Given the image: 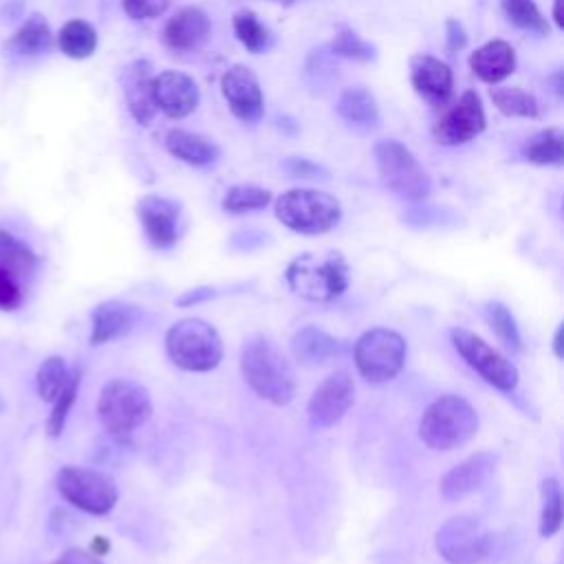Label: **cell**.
Masks as SVG:
<instances>
[{"mask_svg":"<svg viewBox=\"0 0 564 564\" xmlns=\"http://www.w3.org/2000/svg\"><path fill=\"white\" fill-rule=\"evenodd\" d=\"M240 372L249 388L273 405H286L295 392V375L284 352L264 337H253L242 346Z\"/></svg>","mask_w":564,"mask_h":564,"instance_id":"6da1fadb","label":"cell"},{"mask_svg":"<svg viewBox=\"0 0 564 564\" xmlns=\"http://www.w3.org/2000/svg\"><path fill=\"white\" fill-rule=\"evenodd\" d=\"M97 414L104 430L119 443L130 445L139 427L150 421L152 399L150 392L132 379H110L104 383L97 399Z\"/></svg>","mask_w":564,"mask_h":564,"instance_id":"7a4b0ae2","label":"cell"},{"mask_svg":"<svg viewBox=\"0 0 564 564\" xmlns=\"http://www.w3.org/2000/svg\"><path fill=\"white\" fill-rule=\"evenodd\" d=\"M284 278L295 295L326 304L348 289V264L339 251H308L289 262Z\"/></svg>","mask_w":564,"mask_h":564,"instance_id":"3957f363","label":"cell"},{"mask_svg":"<svg viewBox=\"0 0 564 564\" xmlns=\"http://www.w3.org/2000/svg\"><path fill=\"white\" fill-rule=\"evenodd\" d=\"M478 430V414L474 405L458 394H443L432 401L421 421L419 436L421 441L441 452L465 445Z\"/></svg>","mask_w":564,"mask_h":564,"instance_id":"277c9868","label":"cell"},{"mask_svg":"<svg viewBox=\"0 0 564 564\" xmlns=\"http://www.w3.org/2000/svg\"><path fill=\"white\" fill-rule=\"evenodd\" d=\"M165 350L174 366L189 372H207L223 359V339L205 319L185 317L167 328Z\"/></svg>","mask_w":564,"mask_h":564,"instance_id":"5b68a950","label":"cell"},{"mask_svg":"<svg viewBox=\"0 0 564 564\" xmlns=\"http://www.w3.org/2000/svg\"><path fill=\"white\" fill-rule=\"evenodd\" d=\"M275 216L291 231L317 236L339 223L341 205L326 192L295 187L275 198Z\"/></svg>","mask_w":564,"mask_h":564,"instance_id":"8992f818","label":"cell"},{"mask_svg":"<svg viewBox=\"0 0 564 564\" xmlns=\"http://www.w3.org/2000/svg\"><path fill=\"white\" fill-rule=\"evenodd\" d=\"M375 161L381 183L403 200H425L432 192V181L416 156L399 141H379L375 145Z\"/></svg>","mask_w":564,"mask_h":564,"instance_id":"52a82bcc","label":"cell"},{"mask_svg":"<svg viewBox=\"0 0 564 564\" xmlns=\"http://www.w3.org/2000/svg\"><path fill=\"white\" fill-rule=\"evenodd\" d=\"M55 485L66 502L90 516L110 513L119 498L115 480L108 474L90 467L66 465L57 471Z\"/></svg>","mask_w":564,"mask_h":564,"instance_id":"ba28073f","label":"cell"},{"mask_svg":"<svg viewBox=\"0 0 564 564\" xmlns=\"http://www.w3.org/2000/svg\"><path fill=\"white\" fill-rule=\"evenodd\" d=\"M359 375L370 383L394 379L405 361V339L390 328H370L352 346Z\"/></svg>","mask_w":564,"mask_h":564,"instance_id":"9c48e42d","label":"cell"},{"mask_svg":"<svg viewBox=\"0 0 564 564\" xmlns=\"http://www.w3.org/2000/svg\"><path fill=\"white\" fill-rule=\"evenodd\" d=\"M436 551L449 564H480L491 557L494 535L474 516H454L436 531Z\"/></svg>","mask_w":564,"mask_h":564,"instance_id":"30bf717a","label":"cell"},{"mask_svg":"<svg viewBox=\"0 0 564 564\" xmlns=\"http://www.w3.org/2000/svg\"><path fill=\"white\" fill-rule=\"evenodd\" d=\"M449 339L456 352L467 361V366L474 368L489 386L502 392L516 390L520 379L518 368L505 355L491 348L485 339H480L476 333L467 328H452Z\"/></svg>","mask_w":564,"mask_h":564,"instance_id":"8fae6325","label":"cell"},{"mask_svg":"<svg viewBox=\"0 0 564 564\" xmlns=\"http://www.w3.org/2000/svg\"><path fill=\"white\" fill-rule=\"evenodd\" d=\"M355 401V383L348 370H337L326 377L308 401V421L313 430L335 425Z\"/></svg>","mask_w":564,"mask_h":564,"instance_id":"7c38bea8","label":"cell"},{"mask_svg":"<svg viewBox=\"0 0 564 564\" xmlns=\"http://www.w3.org/2000/svg\"><path fill=\"white\" fill-rule=\"evenodd\" d=\"M485 110L478 93L465 90L458 101L445 110L434 126V139L441 145H460L485 130Z\"/></svg>","mask_w":564,"mask_h":564,"instance_id":"4fadbf2b","label":"cell"},{"mask_svg":"<svg viewBox=\"0 0 564 564\" xmlns=\"http://www.w3.org/2000/svg\"><path fill=\"white\" fill-rule=\"evenodd\" d=\"M220 90L236 119H240L242 123H256L262 119V88L251 68L242 64L229 66L220 79Z\"/></svg>","mask_w":564,"mask_h":564,"instance_id":"5bb4252c","label":"cell"},{"mask_svg":"<svg viewBox=\"0 0 564 564\" xmlns=\"http://www.w3.org/2000/svg\"><path fill=\"white\" fill-rule=\"evenodd\" d=\"M137 216L148 242L154 249H167L178 240V234H181L178 203L159 194H148L137 203Z\"/></svg>","mask_w":564,"mask_h":564,"instance_id":"9a60e30c","label":"cell"},{"mask_svg":"<svg viewBox=\"0 0 564 564\" xmlns=\"http://www.w3.org/2000/svg\"><path fill=\"white\" fill-rule=\"evenodd\" d=\"M196 82L178 70H163L152 77L154 106L170 119H183L198 106Z\"/></svg>","mask_w":564,"mask_h":564,"instance_id":"2e32d148","label":"cell"},{"mask_svg":"<svg viewBox=\"0 0 564 564\" xmlns=\"http://www.w3.org/2000/svg\"><path fill=\"white\" fill-rule=\"evenodd\" d=\"M498 456L494 452H476L463 463L454 465L443 478H441V496L447 502H456L474 491H478L489 474L496 467Z\"/></svg>","mask_w":564,"mask_h":564,"instance_id":"e0dca14e","label":"cell"},{"mask_svg":"<svg viewBox=\"0 0 564 564\" xmlns=\"http://www.w3.org/2000/svg\"><path fill=\"white\" fill-rule=\"evenodd\" d=\"M212 33L207 13L198 7L178 9L163 26V42L167 48L178 53H192L205 46Z\"/></svg>","mask_w":564,"mask_h":564,"instance_id":"ac0fdd59","label":"cell"},{"mask_svg":"<svg viewBox=\"0 0 564 564\" xmlns=\"http://www.w3.org/2000/svg\"><path fill=\"white\" fill-rule=\"evenodd\" d=\"M410 82L416 95H421L432 106H443L449 99L454 86L449 66L425 53L410 57Z\"/></svg>","mask_w":564,"mask_h":564,"instance_id":"d6986e66","label":"cell"},{"mask_svg":"<svg viewBox=\"0 0 564 564\" xmlns=\"http://www.w3.org/2000/svg\"><path fill=\"white\" fill-rule=\"evenodd\" d=\"M121 88L132 119L148 126L154 119L156 106L152 99V64L137 59L121 70Z\"/></svg>","mask_w":564,"mask_h":564,"instance_id":"ffe728a7","label":"cell"},{"mask_svg":"<svg viewBox=\"0 0 564 564\" xmlns=\"http://www.w3.org/2000/svg\"><path fill=\"white\" fill-rule=\"evenodd\" d=\"M137 315V306L119 300H106L97 304L90 313V344L101 346L112 339H119L134 326Z\"/></svg>","mask_w":564,"mask_h":564,"instance_id":"44dd1931","label":"cell"},{"mask_svg":"<svg viewBox=\"0 0 564 564\" xmlns=\"http://www.w3.org/2000/svg\"><path fill=\"white\" fill-rule=\"evenodd\" d=\"M346 350V341L337 339L335 335L317 328V326H302L291 337V352L297 364L302 366H319L333 357H339Z\"/></svg>","mask_w":564,"mask_h":564,"instance_id":"7402d4cb","label":"cell"},{"mask_svg":"<svg viewBox=\"0 0 564 564\" xmlns=\"http://www.w3.org/2000/svg\"><path fill=\"white\" fill-rule=\"evenodd\" d=\"M469 68L485 84H498L516 70V51L505 40H491L469 55Z\"/></svg>","mask_w":564,"mask_h":564,"instance_id":"603a6c76","label":"cell"},{"mask_svg":"<svg viewBox=\"0 0 564 564\" xmlns=\"http://www.w3.org/2000/svg\"><path fill=\"white\" fill-rule=\"evenodd\" d=\"M165 148L172 156L194 167L214 165L220 156V150L212 139L196 132H187L183 128H172L165 134Z\"/></svg>","mask_w":564,"mask_h":564,"instance_id":"cb8c5ba5","label":"cell"},{"mask_svg":"<svg viewBox=\"0 0 564 564\" xmlns=\"http://www.w3.org/2000/svg\"><path fill=\"white\" fill-rule=\"evenodd\" d=\"M53 46V33L51 26L46 22L44 15L33 13L29 15L13 35H9V40L4 42V51L20 55V57H33V55H42Z\"/></svg>","mask_w":564,"mask_h":564,"instance_id":"d4e9b609","label":"cell"},{"mask_svg":"<svg viewBox=\"0 0 564 564\" xmlns=\"http://www.w3.org/2000/svg\"><path fill=\"white\" fill-rule=\"evenodd\" d=\"M339 117L355 128H375L379 123V106L372 93L364 86L346 88L337 99Z\"/></svg>","mask_w":564,"mask_h":564,"instance_id":"484cf974","label":"cell"},{"mask_svg":"<svg viewBox=\"0 0 564 564\" xmlns=\"http://www.w3.org/2000/svg\"><path fill=\"white\" fill-rule=\"evenodd\" d=\"M0 269L11 273L22 284L31 280L37 271L35 251L4 229H0Z\"/></svg>","mask_w":564,"mask_h":564,"instance_id":"4316f807","label":"cell"},{"mask_svg":"<svg viewBox=\"0 0 564 564\" xmlns=\"http://www.w3.org/2000/svg\"><path fill=\"white\" fill-rule=\"evenodd\" d=\"M522 156L535 165H562L564 161V134L560 128H546L535 132L522 145Z\"/></svg>","mask_w":564,"mask_h":564,"instance_id":"83f0119b","label":"cell"},{"mask_svg":"<svg viewBox=\"0 0 564 564\" xmlns=\"http://www.w3.org/2000/svg\"><path fill=\"white\" fill-rule=\"evenodd\" d=\"M57 46L70 59H86L97 48V31L86 20H68L57 33Z\"/></svg>","mask_w":564,"mask_h":564,"instance_id":"f1b7e54d","label":"cell"},{"mask_svg":"<svg viewBox=\"0 0 564 564\" xmlns=\"http://www.w3.org/2000/svg\"><path fill=\"white\" fill-rule=\"evenodd\" d=\"M234 33L238 42L253 55L262 53L271 44L269 29L258 20V15L249 9H242L234 15Z\"/></svg>","mask_w":564,"mask_h":564,"instance_id":"f546056e","label":"cell"},{"mask_svg":"<svg viewBox=\"0 0 564 564\" xmlns=\"http://www.w3.org/2000/svg\"><path fill=\"white\" fill-rule=\"evenodd\" d=\"M491 101L494 106L507 115V117H524V119H535L538 117V101L531 93L516 88V86H502L491 90Z\"/></svg>","mask_w":564,"mask_h":564,"instance_id":"4dcf8cb0","label":"cell"},{"mask_svg":"<svg viewBox=\"0 0 564 564\" xmlns=\"http://www.w3.org/2000/svg\"><path fill=\"white\" fill-rule=\"evenodd\" d=\"M79 383H82V370L75 368V370H70V375H68L64 388L59 390V394L51 401L53 408H51V414H48V419H46V434H48V436L55 438V436L62 434V430H64V425H66V419H68V414H70V408H73V403H75V399H77Z\"/></svg>","mask_w":564,"mask_h":564,"instance_id":"1f68e13d","label":"cell"},{"mask_svg":"<svg viewBox=\"0 0 564 564\" xmlns=\"http://www.w3.org/2000/svg\"><path fill=\"white\" fill-rule=\"evenodd\" d=\"M500 7L513 26H518L527 33L549 35V22L540 13V9L535 7L533 0H502Z\"/></svg>","mask_w":564,"mask_h":564,"instance_id":"d6a6232c","label":"cell"},{"mask_svg":"<svg viewBox=\"0 0 564 564\" xmlns=\"http://www.w3.org/2000/svg\"><path fill=\"white\" fill-rule=\"evenodd\" d=\"M485 313H487V319H489L496 337L500 339V344L505 348H509L511 352H520L522 350V337H520V328H518L516 317L511 315V311L500 302H487Z\"/></svg>","mask_w":564,"mask_h":564,"instance_id":"836d02e7","label":"cell"},{"mask_svg":"<svg viewBox=\"0 0 564 564\" xmlns=\"http://www.w3.org/2000/svg\"><path fill=\"white\" fill-rule=\"evenodd\" d=\"M271 203V192L258 185H234L223 198V209L229 214H249L267 207Z\"/></svg>","mask_w":564,"mask_h":564,"instance_id":"e575fe53","label":"cell"},{"mask_svg":"<svg viewBox=\"0 0 564 564\" xmlns=\"http://www.w3.org/2000/svg\"><path fill=\"white\" fill-rule=\"evenodd\" d=\"M542 511H540V535L553 538L562 527V491L555 478L542 480Z\"/></svg>","mask_w":564,"mask_h":564,"instance_id":"d590c367","label":"cell"},{"mask_svg":"<svg viewBox=\"0 0 564 564\" xmlns=\"http://www.w3.org/2000/svg\"><path fill=\"white\" fill-rule=\"evenodd\" d=\"M68 375H70V370L62 357H57V355L46 357L40 364L37 375H35V388H37L40 399L53 401L59 394V390L64 388Z\"/></svg>","mask_w":564,"mask_h":564,"instance_id":"8d00e7d4","label":"cell"},{"mask_svg":"<svg viewBox=\"0 0 564 564\" xmlns=\"http://www.w3.org/2000/svg\"><path fill=\"white\" fill-rule=\"evenodd\" d=\"M330 51L339 57L346 59H355V62H372L375 59V46L366 40H361L355 31L350 29H341L333 42H330Z\"/></svg>","mask_w":564,"mask_h":564,"instance_id":"74e56055","label":"cell"},{"mask_svg":"<svg viewBox=\"0 0 564 564\" xmlns=\"http://www.w3.org/2000/svg\"><path fill=\"white\" fill-rule=\"evenodd\" d=\"M24 304V284L0 269V311H18Z\"/></svg>","mask_w":564,"mask_h":564,"instance_id":"f35d334b","label":"cell"},{"mask_svg":"<svg viewBox=\"0 0 564 564\" xmlns=\"http://www.w3.org/2000/svg\"><path fill=\"white\" fill-rule=\"evenodd\" d=\"M172 0H121V7L132 20H148L165 13Z\"/></svg>","mask_w":564,"mask_h":564,"instance_id":"ab89813d","label":"cell"},{"mask_svg":"<svg viewBox=\"0 0 564 564\" xmlns=\"http://www.w3.org/2000/svg\"><path fill=\"white\" fill-rule=\"evenodd\" d=\"M51 564H104V562L99 560L97 553L73 546V549L64 551V553H62L57 560H53Z\"/></svg>","mask_w":564,"mask_h":564,"instance_id":"60d3db41","label":"cell"},{"mask_svg":"<svg viewBox=\"0 0 564 564\" xmlns=\"http://www.w3.org/2000/svg\"><path fill=\"white\" fill-rule=\"evenodd\" d=\"M445 29H447V48L449 51H460L467 44V33H465L463 24L454 18H447Z\"/></svg>","mask_w":564,"mask_h":564,"instance_id":"b9f144b4","label":"cell"},{"mask_svg":"<svg viewBox=\"0 0 564 564\" xmlns=\"http://www.w3.org/2000/svg\"><path fill=\"white\" fill-rule=\"evenodd\" d=\"M212 295H214V289H209V286L192 289V291H185V293L176 300V304H178V306H189V304L203 302V300H207V297H212Z\"/></svg>","mask_w":564,"mask_h":564,"instance_id":"7bdbcfd3","label":"cell"},{"mask_svg":"<svg viewBox=\"0 0 564 564\" xmlns=\"http://www.w3.org/2000/svg\"><path fill=\"white\" fill-rule=\"evenodd\" d=\"M286 167L293 172V174H300V176H313L317 172V167L304 159H291L286 163Z\"/></svg>","mask_w":564,"mask_h":564,"instance_id":"ee69618b","label":"cell"},{"mask_svg":"<svg viewBox=\"0 0 564 564\" xmlns=\"http://www.w3.org/2000/svg\"><path fill=\"white\" fill-rule=\"evenodd\" d=\"M553 352H555L557 359H562V355H564V324H560L557 330H555V337H553Z\"/></svg>","mask_w":564,"mask_h":564,"instance_id":"f6af8a7d","label":"cell"},{"mask_svg":"<svg viewBox=\"0 0 564 564\" xmlns=\"http://www.w3.org/2000/svg\"><path fill=\"white\" fill-rule=\"evenodd\" d=\"M553 22L557 29L564 26V20H562V0H553Z\"/></svg>","mask_w":564,"mask_h":564,"instance_id":"bcb514c9","label":"cell"},{"mask_svg":"<svg viewBox=\"0 0 564 564\" xmlns=\"http://www.w3.org/2000/svg\"><path fill=\"white\" fill-rule=\"evenodd\" d=\"M273 2H280V4H286V7H289V4H293L295 0H273Z\"/></svg>","mask_w":564,"mask_h":564,"instance_id":"7dc6e473","label":"cell"},{"mask_svg":"<svg viewBox=\"0 0 564 564\" xmlns=\"http://www.w3.org/2000/svg\"><path fill=\"white\" fill-rule=\"evenodd\" d=\"M2 408H4V403H2V399H0V412H2Z\"/></svg>","mask_w":564,"mask_h":564,"instance_id":"c3c4849f","label":"cell"}]
</instances>
